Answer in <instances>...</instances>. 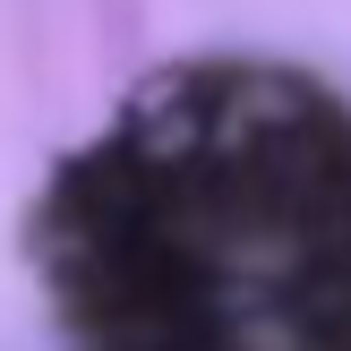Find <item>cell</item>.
Returning a JSON list of instances; mask_svg holds the SVG:
<instances>
[{"label":"cell","instance_id":"1","mask_svg":"<svg viewBox=\"0 0 351 351\" xmlns=\"http://www.w3.org/2000/svg\"><path fill=\"white\" fill-rule=\"evenodd\" d=\"M60 351H351V95L274 51L163 60L43 171Z\"/></svg>","mask_w":351,"mask_h":351}]
</instances>
